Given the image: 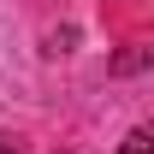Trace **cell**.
Here are the masks:
<instances>
[{"label": "cell", "instance_id": "6da1fadb", "mask_svg": "<svg viewBox=\"0 0 154 154\" xmlns=\"http://www.w3.org/2000/svg\"><path fill=\"white\" fill-rule=\"evenodd\" d=\"M119 154H154V136L136 125V131H125V142H119Z\"/></svg>", "mask_w": 154, "mask_h": 154}, {"label": "cell", "instance_id": "7a4b0ae2", "mask_svg": "<svg viewBox=\"0 0 154 154\" xmlns=\"http://www.w3.org/2000/svg\"><path fill=\"white\" fill-rule=\"evenodd\" d=\"M0 154H18V148H12V142H0Z\"/></svg>", "mask_w": 154, "mask_h": 154}]
</instances>
